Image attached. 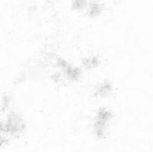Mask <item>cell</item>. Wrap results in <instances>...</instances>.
Instances as JSON below:
<instances>
[{
  "instance_id": "1",
  "label": "cell",
  "mask_w": 153,
  "mask_h": 152,
  "mask_svg": "<svg viewBox=\"0 0 153 152\" xmlns=\"http://www.w3.org/2000/svg\"><path fill=\"white\" fill-rule=\"evenodd\" d=\"M112 90V86L110 83H101L97 89V95L102 96V95H107L111 92Z\"/></svg>"
}]
</instances>
